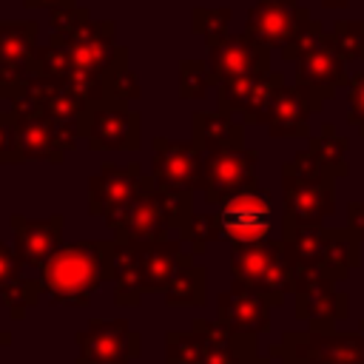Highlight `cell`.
Segmentation results:
<instances>
[{"instance_id":"5","label":"cell","mask_w":364,"mask_h":364,"mask_svg":"<svg viewBox=\"0 0 364 364\" xmlns=\"http://www.w3.org/2000/svg\"><path fill=\"white\" fill-rule=\"evenodd\" d=\"M259 336H239L216 318H193L191 330L165 333V364H247L259 355Z\"/></svg>"},{"instance_id":"30","label":"cell","mask_w":364,"mask_h":364,"mask_svg":"<svg viewBox=\"0 0 364 364\" xmlns=\"http://www.w3.org/2000/svg\"><path fill=\"white\" fill-rule=\"evenodd\" d=\"M347 148H350V139L347 136H338L336 134V125L333 122H324L321 131L316 136L307 139V151L336 176H347L350 173V165H347Z\"/></svg>"},{"instance_id":"36","label":"cell","mask_w":364,"mask_h":364,"mask_svg":"<svg viewBox=\"0 0 364 364\" xmlns=\"http://www.w3.org/2000/svg\"><path fill=\"white\" fill-rule=\"evenodd\" d=\"M230 9L228 6H222V9H193V14H191V28L196 31V34H202L205 37V46L210 48V46H216L219 40H225L228 37V23H230Z\"/></svg>"},{"instance_id":"4","label":"cell","mask_w":364,"mask_h":364,"mask_svg":"<svg viewBox=\"0 0 364 364\" xmlns=\"http://www.w3.org/2000/svg\"><path fill=\"white\" fill-rule=\"evenodd\" d=\"M60 46L71 65L108 74V68L122 57L125 46H117V26L111 20H94L82 6L51 11V40Z\"/></svg>"},{"instance_id":"29","label":"cell","mask_w":364,"mask_h":364,"mask_svg":"<svg viewBox=\"0 0 364 364\" xmlns=\"http://www.w3.org/2000/svg\"><path fill=\"white\" fill-rule=\"evenodd\" d=\"M361 264V242L350 228H330L324 242V259L321 270L333 282H344L355 267Z\"/></svg>"},{"instance_id":"35","label":"cell","mask_w":364,"mask_h":364,"mask_svg":"<svg viewBox=\"0 0 364 364\" xmlns=\"http://www.w3.org/2000/svg\"><path fill=\"white\" fill-rule=\"evenodd\" d=\"M40 296H43L40 279H28V276H23L17 284H11V287L0 296V304L9 310V316H11L14 321H20V318H26V313H28L31 307H37Z\"/></svg>"},{"instance_id":"21","label":"cell","mask_w":364,"mask_h":364,"mask_svg":"<svg viewBox=\"0 0 364 364\" xmlns=\"http://www.w3.org/2000/svg\"><path fill=\"white\" fill-rule=\"evenodd\" d=\"M9 225L14 233V253L23 267L40 270L63 247V228H65L63 213H51L48 219H28L23 213H11Z\"/></svg>"},{"instance_id":"22","label":"cell","mask_w":364,"mask_h":364,"mask_svg":"<svg viewBox=\"0 0 364 364\" xmlns=\"http://www.w3.org/2000/svg\"><path fill=\"white\" fill-rule=\"evenodd\" d=\"M296 82L304 85L307 91H313L316 100L327 102L336 97L338 88H344L350 82L347 77V60L338 54V48L333 46L330 34L304 57L296 60Z\"/></svg>"},{"instance_id":"26","label":"cell","mask_w":364,"mask_h":364,"mask_svg":"<svg viewBox=\"0 0 364 364\" xmlns=\"http://www.w3.org/2000/svg\"><path fill=\"white\" fill-rule=\"evenodd\" d=\"M191 142L202 154L242 151L245 148V122L222 111H193L191 114Z\"/></svg>"},{"instance_id":"2","label":"cell","mask_w":364,"mask_h":364,"mask_svg":"<svg viewBox=\"0 0 364 364\" xmlns=\"http://www.w3.org/2000/svg\"><path fill=\"white\" fill-rule=\"evenodd\" d=\"M37 279L54 307H85L105 282L102 239L63 245L37 270Z\"/></svg>"},{"instance_id":"3","label":"cell","mask_w":364,"mask_h":364,"mask_svg":"<svg viewBox=\"0 0 364 364\" xmlns=\"http://www.w3.org/2000/svg\"><path fill=\"white\" fill-rule=\"evenodd\" d=\"M336 213V176L304 148L282 165V225H324Z\"/></svg>"},{"instance_id":"18","label":"cell","mask_w":364,"mask_h":364,"mask_svg":"<svg viewBox=\"0 0 364 364\" xmlns=\"http://www.w3.org/2000/svg\"><path fill=\"white\" fill-rule=\"evenodd\" d=\"M37 20H0V97L11 100L31 77V57L37 51Z\"/></svg>"},{"instance_id":"23","label":"cell","mask_w":364,"mask_h":364,"mask_svg":"<svg viewBox=\"0 0 364 364\" xmlns=\"http://www.w3.org/2000/svg\"><path fill=\"white\" fill-rule=\"evenodd\" d=\"M324 108L321 100L313 97V91H307L304 85L293 82V85H282V91L276 94V102L267 114V134L273 139H299V136H310V117L318 114Z\"/></svg>"},{"instance_id":"16","label":"cell","mask_w":364,"mask_h":364,"mask_svg":"<svg viewBox=\"0 0 364 364\" xmlns=\"http://www.w3.org/2000/svg\"><path fill=\"white\" fill-rule=\"evenodd\" d=\"M256 162H259V151H253V148L205 154V159H202L205 202L208 205H225L228 199L259 185L256 182Z\"/></svg>"},{"instance_id":"31","label":"cell","mask_w":364,"mask_h":364,"mask_svg":"<svg viewBox=\"0 0 364 364\" xmlns=\"http://www.w3.org/2000/svg\"><path fill=\"white\" fill-rule=\"evenodd\" d=\"M105 97L108 100H117V102H125V105H131L134 100L142 97L139 77L128 68V48L122 51V57L105 74Z\"/></svg>"},{"instance_id":"40","label":"cell","mask_w":364,"mask_h":364,"mask_svg":"<svg viewBox=\"0 0 364 364\" xmlns=\"http://www.w3.org/2000/svg\"><path fill=\"white\" fill-rule=\"evenodd\" d=\"M20 279H23V264H20L17 253L0 242V296H3L11 284H17Z\"/></svg>"},{"instance_id":"38","label":"cell","mask_w":364,"mask_h":364,"mask_svg":"<svg viewBox=\"0 0 364 364\" xmlns=\"http://www.w3.org/2000/svg\"><path fill=\"white\" fill-rule=\"evenodd\" d=\"M23 162L20 142H17V117L14 111H0V165Z\"/></svg>"},{"instance_id":"43","label":"cell","mask_w":364,"mask_h":364,"mask_svg":"<svg viewBox=\"0 0 364 364\" xmlns=\"http://www.w3.org/2000/svg\"><path fill=\"white\" fill-rule=\"evenodd\" d=\"M318 3H321V9H347L350 0H318Z\"/></svg>"},{"instance_id":"34","label":"cell","mask_w":364,"mask_h":364,"mask_svg":"<svg viewBox=\"0 0 364 364\" xmlns=\"http://www.w3.org/2000/svg\"><path fill=\"white\" fill-rule=\"evenodd\" d=\"M179 242H185L191 247V253H205L208 245L222 242V230H219L216 213H193L188 219V225L179 230Z\"/></svg>"},{"instance_id":"13","label":"cell","mask_w":364,"mask_h":364,"mask_svg":"<svg viewBox=\"0 0 364 364\" xmlns=\"http://www.w3.org/2000/svg\"><path fill=\"white\" fill-rule=\"evenodd\" d=\"M74 341L80 350L74 364H131L142 353V336L125 318H94Z\"/></svg>"},{"instance_id":"41","label":"cell","mask_w":364,"mask_h":364,"mask_svg":"<svg viewBox=\"0 0 364 364\" xmlns=\"http://www.w3.org/2000/svg\"><path fill=\"white\" fill-rule=\"evenodd\" d=\"M347 228L364 245V202H350L347 205Z\"/></svg>"},{"instance_id":"20","label":"cell","mask_w":364,"mask_h":364,"mask_svg":"<svg viewBox=\"0 0 364 364\" xmlns=\"http://www.w3.org/2000/svg\"><path fill=\"white\" fill-rule=\"evenodd\" d=\"M208 65L213 74V82H228L239 77L267 74L270 71V48L250 34H228L216 46L208 48Z\"/></svg>"},{"instance_id":"24","label":"cell","mask_w":364,"mask_h":364,"mask_svg":"<svg viewBox=\"0 0 364 364\" xmlns=\"http://www.w3.org/2000/svg\"><path fill=\"white\" fill-rule=\"evenodd\" d=\"M307 9L299 0H256L245 17V34L264 43L270 51L284 48Z\"/></svg>"},{"instance_id":"25","label":"cell","mask_w":364,"mask_h":364,"mask_svg":"<svg viewBox=\"0 0 364 364\" xmlns=\"http://www.w3.org/2000/svg\"><path fill=\"white\" fill-rule=\"evenodd\" d=\"M270 301L259 293L230 284L225 293H219L216 301V321L239 336H262L270 330Z\"/></svg>"},{"instance_id":"28","label":"cell","mask_w":364,"mask_h":364,"mask_svg":"<svg viewBox=\"0 0 364 364\" xmlns=\"http://www.w3.org/2000/svg\"><path fill=\"white\" fill-rule=\"evenodd\" d=\"M196 253L185 250L182 262L165 290V307H202L208 299V270L193 262Z\"/></svg>"},{"instance_id":"33","label":"cell","mask_w":364,"mask_h":364,"mask_svg":"<svg viewBox=\"0 0 364 364\" xmlns=\"http://www.w3.org/2000/svg\"><path fill=\"white\" fill-rule=\"evenodd\" d=\"M213 74L208 60H179V97L182 100H205L213 88Z\"/></svg>"},{"instance_id":"39","label":"cell","mask_w":364,"mask_h":364,"mask_svg":"<svg viewBox=\"0 0 364 364\" xmlns=\"http://www.w3.org/2000/svg\"><path fill=\"white\" fill-rule=\"evenodd\" d=\"M347 122L358 128V134L364 136V71L353 74L347 82Z\"/></svg>"},{"instance_id":"27","label":"cell","mask_w":364,"mask_h":364,"mask_svg":"<svg viewBox=\"0 0 364 364\" xmlns=\"http://www.w3.org/2000/svg\"><path fill=\"white\" fill-rule=\"evenodd\" d=\"M327 230L324 225H282V242L293 270H321Z\"/></svg>"},{"instance_id":"8","label":"cell","mask_w":364,"mask_h":364,"mask_svg":"<svg viewBox=\"0 0 364 364\" xmlns=\"http://www.w3.org/2000/svg\"><path fill=\"white\" fill-rule=\"evenodd\" d=\"M267 358L273 364H364V333L287 330L270 344Z\"/></svg>"},{"instance_id":"14","label":"cell","mask_w":364,"mask_h":364,"mask_svg":"<svg viewBox=\"0 0 364 364\" xmlns=\"http://www.w3.org/2000/svg\"><path fill=\"white\" fill-rule=\"evenodd\" d=\"M82 136L91 151H139L142 117L125 102L102 100L91 105Z\"/></svg>"},{"instance_id":"19","label":"cell","mask_w":364,"mask_h":364,"mask_svg":"<svg viewBox=\"0 0 364 364\" xmlns=\"http://www.w3.org/2000/svg\"><path fill=\"white\" fill-rule=\"evenodd\" d=\"M154 159H151V176L159 188L176 191V193H193L202 191V159L205 154L193 142H173L168 136L151 139Z\"/></svg>"},{"instance_id":"12","label":"cell","mask_w":364,"mask_h":364,"mask_svg":"<svg viewBox=\"0 0 364 364\" xmlns=\"http://www.w3.org/2000/svg\"><path fill=\"white\" fill-rule=\"evenodd\" d=\"M222 242L228 245H250L270 239L273 228V196L267 188L253 185L245 193L228 199L216 210Z\"/></svg>"},{"instance_id":"11","label":"cell","mask_w":364,"mask_h":364,"mask_svg":"<svg viewBox=\"0 0 364 364\" xmlns=\"http://www.w3.org/2000/svg\"><path fill=\"white\" fill-rule=\"evenodd\" d=\"M17 117V142L23 162H65V154H71L82 136L80 125L57 122L40 111H14Z\"/></svg>"},{"instance_id":"9","label":"cell","mask_w":364,"mask_h":364,"mask_svg":"<svg viewBox=\"0 0 364 364\" xmlns=\"http://www.w3.org/2000/svg\"><path fill=\"white\" fill-rule=\"evenodd\" d=\"M148 185H154V176L142 173L139 162H105L94 176H88V213L100 216L105 228L114 230V225L131 210Z\"/></svg>"},{"instance_id":"17","label":"cell","mask_w":364,"mask_h":364,"mask_svg":"<svg viewBox=\"0 0 364 364\" xmlns=\"http://www.w3.org/2000/svg\"><path fill=\"white\" fill-rule=\"evenodd\" d=\"M11 111H40L57 122H71V125H80V131L85 128V117L91 111V102L77 94L71 85L65 82H57V80H46V77H31L11 100Z\"/></svg>"},{"instance_id":"32","label":"cell","mask_w":364,"mask_h":364,"mask_svg":"<svg viewBox=\"0 0 364 364\" xmlns=\"http://www.w3.org/2000/svg\"><path fill=\"white\" fill-rule=\"evenodd\" d=\"M324 37H327L324 23L316 20V17H310V11H304L301 20H299V26H296V31H293V37H290V43L282 48V60L284 63H296L299 57H304L307 51H313Z\"/></svg>"},{"instance_id":"15","label":"cell","mask_w":364,"mask_h":364,"mask_svg":"<svg viewBox=\"0 0 364 364\" xmlns=\"http://www.w3.org/2000/svg\"><path fill=\"white\" fill-rule=\"evenodd\" d=\"M282 85H284L282 71H267V74H253V77L219 82L216 85L219 111L230 114V117L239 114L245 125H264Z\"/></svg>"},{"instance_id":"42","label":"cell","mask_w":364,"mask_h":364,"mask_svg":"<svg viewBox=\"0 0 364 364\" xmlns=\"http://www.w3.org/2000/svg\"><path fill=\"white\" fill-rule=\"evenodd\" d=\"M26 9H48V11H57V9H71L77 6V0H23Z\"/></svg>"},{"instance_id":"1","label":"cell","mask_w":364,"mask_h":364,"mask_svg":"<svg viewBox=\"0 0 364 364\" xmlns=\"http://www.w3.org/2000/svg\"><path fill=\"white\" fill-rule=\"evenodd\" d=\"M182 242H102L105 279L114 282L117 307H139L145 293H165L179 262Z\"/></svg>"},{"instance_id":"7","label":"cell","mask_w":364,"mask_h":364,"mask_svg":"<svg viewBox=\"0 0 364 364\" xmlns=\"http://www.w3.org/2000/svg\"><path fill=\"white\" fill-rule=\"evenodd\" d=\"M193 193H176L156 185L131 205V210L114 225V242H165L171 230H182L193 216Z\"/></svg>"},{"instance_id":"6","label":"cell","mask_w":364,"mask_h":364,"mask_svg":"<svg viewBox=\"0 0 364 364\" xmlns=\"http://www.w3.org/2000/svg\"><path fill=\"white\" fill-rule=\"evenodd\" d=\"M230 284L247 287L282 307L296 287V270L282 239H262L250 245H230Z\"/></svg>"},{"instance_id":"37","label":"cell","mask_w":364,"mask_h":364,"mask_svg":"<svg viewBox=\"0 0 364 364\" xmlns=\"http://www.w3.org/2000/svg\"><path fill=\"white\" fill-rule=\"evenodd\" d=\"M330 40L344 60H364V17L361 20H336Z\"/></svg>"},{"instance_id":"44","label":"cell","mask_w":364,"mask_h":364,"mask_svg":"<svg viewBox=\"0 0 364 364\" xmlns=\"http://www.w3.org/2000/svg\"><path fill=\"white\" fill-rule=\"evenodd\" d=\"M247 364H273V361H270V358H262V355H256V358H253V361H247Z\"/></svg>"},{"instance_id":"10","label":"cell","mask_w":364,"mask_h":364,"mask_svg":"<svg viewBox=\"0 0 364 364\" xmlns=\"http://www.w3.org/2000/svg\"><path fill=\"white\" fill-rule=\"evenodd\" d=\"M324 270H296V318L313 333H333L350 316V296L336 287Z\"/></svg>"},{"instance_id":"45","label":"cell","mask_w":364,"mask_h":364,"mask_svg":"<svg viewBox=\"0 0 364 364\" xmlns=\"http://www.w3.org/2000/svg\"><path fill=\"white\" fill-rule=\"evenodd\" d=\"M358 333H364V318H361V321H358Z\"/></svg>"}]
</instances>
